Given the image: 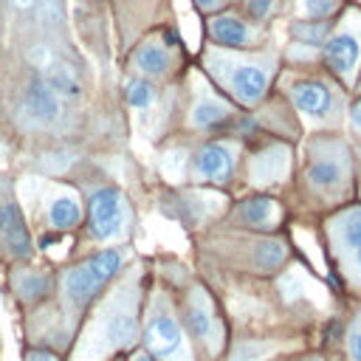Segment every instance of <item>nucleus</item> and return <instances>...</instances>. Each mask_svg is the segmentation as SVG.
<instances>
[{"label":"nucleus","instance_id":"obj_27","mask_svg":"<svg viewBox=\"0 0 361 361\" xmlns=\"http://www.w3.org/2000/svg\"><path fill=\"white\" fill-rule=\"evenodd\" d=\"M245 11L254 17V20H262L274 11V0H245Z\"/></svg>","mask_w":361,"mask_h":361},{"label":"nucleus","instance_id":"obj_3","mask_svg":"<svg viewBox=\"0 0 361 361\" xmlns=\"http://www.w3.org/2000/svg\"><path fill=\"white\" fill-rule=\"evenodd\" d=\"M138 341H141V350H147L158 361H195L192 341L166 299H152L141 322Z\"/></svg>","mask_w":361,"mask_h":361},{"label":"nucleus","instance_id":"obj_36","mask_svg":"<svg viewBox=\"0 0 361 361\" xmlns=\"http://www.w3.org/2000/svg\"><path fill=\"white\" fill-rule=\"evenodd\" d=\"M110 361H124V358H110Z\"/></svg>","mask_w":361,"mask_h":361},{"label":"nucleus","instance_id":"obj_15","mask_svg":"<svg viewBox=\"0 0 361 361\" xmlns=\"http://www.w3.org/2000/svg\"><path fill=\"white\" fill-rule=\"evenodd\" d=\"M285 166H288V149L285 147H268L262 155L254 158L251 175L257 183H271V180H279L285 175Z\"/></svg>","mask_w":361,"mask_h":361},{"label":"nucleus","instance_id":"obj_31","mask_svg":"<svg viewBox=\"0 0 361 361\" xmlns=\"http://www.w3.org/2000/svg\"><path fill=\"white\" fill-rule=\"evenodd\" d=\"M195 3H197L200 8H214V6L220 3V0H195Z\"/></svg>","mask_w":361,"mask_h":361},{"label":"nucleus","instance_id":"obj_24","mask_svg":"<svg viewBox=\"0 0 361 361\" xmlns=\"http://www.w3.org/2000/svg\"><path fill=\"white\" fill-rule=\"evenodd\" d=\"M338 6V0H302V11L313 20H322L327 14H333Z\"/></svg>","mask_w":361,"mask_h":361},{"label":"nucleus","instance_id":"obj_13","mask_svg":"<svg viewBox=\"0 0 361 361\" xmlns=\"http://www.w3.org/2000/svg\"><path fill=\"white\" fill-rule=\"evenodd\" d=\"M279 203L271 197H248L240 203V217L254 228H274L279 223Z\"/></svg>","mask_w":361,"mask_h":361},{"label":"nucleus","instance_id":"obj_22","mask_svg":"<svg viewBox=\"0 0 361 361\" xmlns=\"http://www.w3.org/2000/svg\"><path fill=\"white\" fill-rule=\"evenodd\" d=\"M124 93H127V102H130L133 107H138V110L149 107V104H152V99H155L152 85H149V82H144V79H130V82H127V87H124Z\"/></svg>","mask_w":361,"mask_h":361},{"label":"nucleus","instance_id":"obj_30","mask_svg":"<svg viewBox=\"0 0 361 361\" xmlns=\"http://www.w3.org/2000/svg\"><path fill=\"white\" fill-rule=\"evenodd\" d=\"M127 361H158V358H155V355H149L147 350H141V347H138V350H133V353H130V358H127Z\"/></svg>","mask_w":361,"mask_h":361},{"label":"nucleus","instance_id":"obj_11","mask_svg":"<svg viewBox=\"0 0 361 361\" xmlns=\"http://www.w3.org/2000/svg\"><path fill=\"white\" fill-rule=\"evenodd\" d=\"M290 99L293 104L307 113V116H324L333 104V96L330 90L322 85V82H313V79H302V82H293L290 85Z\"/></svg>","mask_w":361,"mask_h":361},{"label":"nucleus","instance_id":"obj_12","mask_svg":"<svg viewBox=\"0 0 361 361\" xmlns=\"http://www.w3.org/2000/svg\"><path fill=\"white\" fill-rule=\"evenodd\" d=\"M42 73H45V85L56 93V96H68V99H76L79 93H82V85H79V76H76V71L71 68V65H65V62H59L56 56L42 68Z\"/></svg>","mask_w":361,"mask_h":361},{"label":"nucleus","instance_id":"obj_28","mask_svg":"<svg viewBox=\"0 0 361 361\" xmlns=\"http://www.w3.org/2000/svg\"><path fill=\"white\" fill-rule=\"evenodd\" d=\"M347 353H350L353 361H361V330L358 327L347 336Z\"/></svg>","mask_w":361,"mask_h":361},{"label":"nucleus","instance_id":"obj_35","mask_svg":"<svg viewBox=\"0 0 361 361\" xmlns=\"http://www.w3.org/2000/svg\"><path fill=\"white\" fill-rule=\"evenodd\" d=\"M302 361H322V358H302Z\"/></svg>","mask_w":361,"mask_h":361},{"label":"nucleus","instance_id":"obj_26","mask_svg":"<svg viewBox=\"0 0 361 361\" xmlns=\"http://www.w3.org/2000/svg\"><path fill=\"white\" fill-rule=\"evenodd\" d=\"M23 361H62V355L56 350H48V347H28Z\"/></svg>","mask_w":361,"mask_h":361},{"label":"nucleus","instance_id":"obj_20","mask_svg":"<svg viewBox=\"0 0 361 361\" xmlns=\"http://www.w3.org/2000/svg\"><path fill=\"white\" fill-rule=\"evenodd\" d=\"M228 107L217 99H200L195 107H192V124L195 127H217L228 118Z\"/></svg>","mask_w":361,"mask_h":361},{"label":"nucleus","instance_id":"obj_21","mask_svg":"<svg viewBox=\"0 0 361 361\" xmlns=\"http://www.w3.org/2000/svg\"><path fill=\"white\" fill-rule=\"evenodd\" d=\"M285 259V245L282 243H262L254 254V262L259 271H274L276 265H282Z\"/></svg>","mask_w":361,"mask_h":361},{"label":"nucleus","instance_id":"obj_2","mask_svg":"<svg viewBox=\"0 0 361 361\" xmlns=\"http://www.w3.org/2000/svg\"><path fill=\"white\" fill-rule=\"evenodd\" d=\"M121 259L124 257H121L118 248H104V251L82 259L71 271H65L62 285H59V293H62V307H65V316L68 319H79L90 307V302L118 274Z\"/></svg>","mask_w":361,"mask_h":361},{"label":"nucleus","instance_id":"obj_23","mask_svg":"<svg viewBox=\"0 0 361 361\" xmlns=\"http://www.w3.org/2000/svg\"><path fill=\"white\" fill-rule=\"evenodd\" d=\"M341 240H344L350 248H358V245H361V209H353V212L341 220Z\"/></svg>","mask_w":361,"mask_h":361},{"label":"nucleus","instance_id":"obj_9","mask_svg":"<svg viewBox=\"0 0 361 361\" xmlns=\"http://www.w3.org/2000/svg\"><path fill=\"white\" fill-rule=\"evenodd\" d=\"M231 166H234V152H231V147H226V144H206V147H200L197 149V155H195V175L200 178V180H228V175H231Z\"/></svg>","mask_w":361,"mask_h":361},{"label":"nucleus","instance_id":"obj_1","mask_svg":"<svg viewBox=\"0 0 361 361\" xmlns=\"http://www.w3.org/2000/svg\"><path fill=\"white\" fill-rule=\"evenodd\" d=\"M141 333V299L133 282L113 290L85 330L79 333V341L73 347L71 361H110L118 358V353H130L138 344Z\"/></svg>","mask_w":361,"mask_h":361},{"label":"nucleus","instance_id":"obj_10","mask_svg":"<svg viewBox=\"0 0 361 361\" xmlns=\"http://www.w3.org/2000/svg\"><path fill=\"white\" fill-rule=\"evenodd\" d=\"M23 113L37 124H51L59 116V96L42 79H34L23 96Z\"/></svg>","mask_w":361,"mask_h":361},{"label":"nucleus","instance_id":"obj_34","mask_svg":"<svg viewBox=\"0 0 361 361\" xmlns=\"http://www.w3.org/2000/svg\"><path fill=\"white\" fill-rule=\"evenodd\" d=\"M355 327L361 330V307H358V316H355Z\"/></svg>","mask_w":361,"mask_h":361},{"label":"nucleus","instance_id":"obj_5","mask_svg":"<svg viewBox=\"0 0 361 361\" xmlns=\"http://www.w3.org/2000/svg\"><path fill=\"white\" fill-rule=\"evenodd\" d=\"M90 234L96 240H113L124 231V197L113 186H102L90 195Z\"/></svg>","mask_w":361,"mask_h":361},{"label":"nucleus","instance_id":"obj_7","mask_svg":"<svg viewBox=\"0 0 361 361\" xmlns=\"http://www.w3.org/2000/svg\"><path fill=\"white\" fill-rule=\"evenodd\" d=\"M0 245L6 254L25 259L31 254V237L14 200H0Z\"/></svg>","mask_w":361,"mask_h":361},{"label":"nucleus","instance_id":"obj_4","mask_svg":"<svg viewBox=\"0 0 361 361\" xmlns=\"http://www.w3.org/2000/svg\"><path fill=\"white\" fill-rule=\"evenodd\" d=\"M180 324L189 336V341L203 344V350L209 355H217L223 350V324L220 316L214 313L212 299L206 296V290H192L180 307Z\"/></svg>","mask_w":361,"mask_h":361},{"label":"nucleus","instance_id":"obj_6","mask_svg":"<svg viewBox=\"0 0 361 361\" xmlns=\"http://www.w3.org/2000/svg\"><path fill=\"white\" fill-rule=\"evenodd\" d=\"M228 71H217L220 82L228 85V90L243 102V104H254L262 99L265 87H268V71L265 65L257 62H228Z\"/></svg>","mask_w":361,"mask_h":361},{"label":"nucleus","instance_id":"obj_16","mask_svg":"<svg viewBox=\"0 0 361 361\" xmlns=\"http://www.w3.org/2000/svg\"><path fill=\"white\" fill-rule=\"evenodd\" d=\"M79 217H82V206H79V200H76L71 192H62V195H56V197L48 203V223H51V228H56V231L73 228V226L79 223Z\"/></svg>","mask_w":361,"mask_h":361},{"label":"nucleus","instance_id":"obj_17","mask_svg":"<svg viewBox=\"0 0 361 361\" xmlns=\"http://www.w3.org/2000/svg\"><path fill=\"white\" fill-rule=\"evenodd\" d=\"M133 65L135 71H141L144 76H164L169 68V51L161 42H144L135 54H133Z\"/></svg>","mask_w":361,"mask_h":361},{"label":"nucleus","instance_id":"obj_32","mask_svg":"<svg viewBox=\"0 0 361 361\" xmlns=\"http://www.w3.org/2000/svg\"><path fill=\"white\" fill-rule=\"evenodd\" d=\"M37 0H14V6H20V8H28V6H34Z\"/></svg>","mask_w":361,"mask_h":361},{"label":"nucleus","instance_id":"obj_33","mask_svg":"<svg viewBox=\"0 0 361 361\" xmlns=\"http://www.w3.org/2000/svg\"><path fill=\"white\" fill-rule=\"evenodd\" d=\"M355 265H358V268H361V245H358V248H355Z\"/></svg>","mask_w":361,"mask_h":361},{"label":"nucleus","instance_id":"obj_14","mask_svg":"<svg viewBox=\"0 0 361 361\" xmlns=\"http://www.w3.org/2000/svg\"><path fill=\"white\" fill-rule=\"evenodd\" d=\"M209 34L214 42L228 45V48H243L251 39V28L237 17H214L209 23Z\"/></svg>","mask_w":361,"mask_h":361},{"label":"nucleus","instance_id":"obj_25","mask_svg":"<svg viewBox=\"0 0 361 361\" xmlns=\"http://www.w3.org/2000/svg\"><path fill=\"white\" fill-rule=\"evenodd\" d=\"M324 31H327V23H310V25H296L293 28V34L299 39H307V42H319L324 37Z\"/></svg>","mask_w":361,"mask_h":361},{"label":"nucleus","instance_id":"obj_29","mask_svg":"<svg viewBox=\"0 0 361 361\" xmlns=\"http://www.w3.org/2000/svg\"><path fill=\"white\" fill-rule=\"evenodd\" d=\"M350 127L361 135V99L353 104V110H350Z\"/></svg>","mask_w":361,"mask_h":361},{"label":"nucleus","instance_id":"obj_19","mask_svg":"<svg viewBox=\"0 0 361 361\" xmlns=\"http://www.w3.org/2000/svg\"><path fill=\"white\" fill-rule=\"evenodd\" d=\"M341 178V169H338V161H333V155H319L310 161L307 166V180L319 189H330L336 186Z\"/></svg>","mask_w":361,"mask_h":361},{"label":"nucleus","instance_id":"obj_8","mask_svg":"<svg viewBox=\"0 0 361 361\" xmlns=\"http://www.w3.org/2000/svg\"><path fill=\"white\" fill-rule=\"evenodd\" d=\"M358 54H361V45H358V37L353 31H338L324 45V62H327V68L336 71V73H341L344 79L353 76V71L358 65Z\"/></svg>","mask_w":361,"mask_h":361},{"label":"nucleus","instance_id":"obj_18","mask_svg":"<svg viewBox=\"0 0 361 361\" xmlns=\"http://www.w3.org/2000/svg\"><path fill=\"white\" fill-rule=\"evenodd\" d=\"M14 293L23 305H39L51 293V276L42 271H28L14 282Z\"/></svg>","mask_w":361,"mask_h":361}]
</instances>
